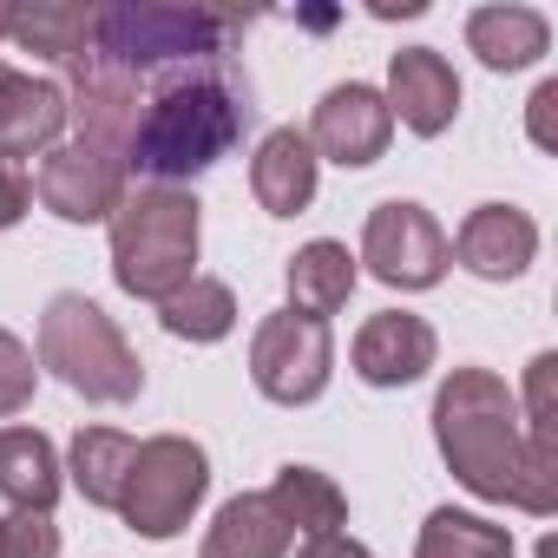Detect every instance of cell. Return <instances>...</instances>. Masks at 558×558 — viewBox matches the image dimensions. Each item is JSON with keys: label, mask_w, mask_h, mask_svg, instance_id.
Wrapping results in <instances>:
<instances>
[{"label": "cell", "mask_w": 558, "mask_h": 558, "mask_svg": "<svg viewBox=\"0 0 558 558\" xmlns=\"http://www.w3.org/2000/svg\"><path fill=\"white\" fill-rule=\"evenodd\" d=\"M296 558H375V551L362 538H349V532H329V538H303Z\"/></svg>", "instance_id": "cell-31"}, {"label": "cell", "mask_w": 558, "mask_h": 558, "mask_svg": "<svg viewBox=\"0 0 558 558\" xmlns=\"http://www.w3.org/2000/svg\"><path fill=\"white\" fill-rule=\"evenodd\" d=\"M434 440L453 480L532 519L558 512V440L519 427V395L493 368H453L434 395Z\"/></svg>", "instance_id": "cell-1"}, {"label": "cell", "mask_w": 558, "mask_h": 558, "mask_svg": "<svg viewBox=\"0 0 558 558\" xmlns=\"http://www.w3.org/2000/svg\"><path fill=\"white\" fill-rule=\"evenodd\" d=\"M40 368H53L80 401L125 408L145 388V362L125 342V329L93 303V296H53L40 316Z\"/></svg>", "instance_id": "cell-4"}, {"label": "cell", "mask_w": 558, "mask_h": 558, "mask_svg": "<svg viewBox=\"0 0 558 558\" xmlns=\"http://www.w3.org/2000/svg\"><path fill=\"white\" fill-rule=\"evenodd\" d=\"M290 545H296V532L276 519V506L263 493L223 499L204 532V558H290Z\"/></svg>", "instance_id": "cell-18"}, {"label": "cell", "mask_w": 558, "mask_h": 558, "mask_svg": "<svg viewBox=\"0 0 558 558\" xmlns=\"http://www.w3.org/2000/svg\"><path fill=\"white\" fill-rule=\"evenodd\" d=\"M466 47L480 53V66H493V73H519V66H532V60H545V47H551V27H545V14H532V8H473L466 14Z\"/></svg>", "instance_id": "cell-20"}, {"label": "cell", "mask_w": 558, "mask_h": 558, "mask_svg": "<svg viewBox=\"0 0 558 558\" xmlns=\"http://www.w3.org/2000/svg\"><path fill=\"white\" fill-rule=\"evenodd\" d=\"M362 263L375 283L388 290H434L453 250H447V230L414 204V197H388L368 210V230H362Z\"/></svg>", "instance_id": "cell-8"}, {"label": "cell", "mask_w": 558, "mask_h": 558, "mask_svg": "<svg viewBox=\"0 0 558 558\" xmlns=\"http://www.w3.org/2000/svg\"><path fill=\"white\" fill-rule=\"evenodd\" d=\"M66 132V93L34 73L0 80V158H47Z\"/></svg>", "instance_id": "cell-15"}, {"label": "cell", "mask_w": 558, "mask_h": 558, "mask_svg": "<svg viewBox=\"0 0 558 558\" xmlns=\"http://www.w3.org/2000/svg\"><path fill=\"white\" fill-rule=\"evenodd\" d=\"M336 375V342H329V323H310L296 310L283 316H263L256 336H250V381L263 401L276 408H303L329 388Z\"/></svg>", "instance_id": "cell-7"}, {"label": "cell", "mask_w": 558, "mask_h": 558, "mask_svg": "<svg viewBox=\"0 0 558 558\" xmlns=\"http://www.w3.org/2000/svg\"><path fill=\"white\" fill-rule=\"evenodd\" d=\"M263 499L276 506V519H283L296 538H329V532L349 525V499H342V486H336L329 473H316V466H283V473L269 480Z\"/></svg>", "instance_id": "cell-21"}, {"label": "cell", "mask_w": 558, "mask_h": 558, "mask_svg": "<svg viewBox=\"0 0 558 558\" xmlns=\"http://www.w3.org/2000/svg\"><path fill=\"white\" fill-rule=\"evenodd\" d=\"M316 151H310V138L296 132V125H283V132H269L263 145H256V158H250V191H256V204L269 210V217H296V210H310L316 204Z\"/></svg>", "instance_id": "cell-16"}, {"label": "cell", "mask_w": 558, "mask_h": 558, "mask_svg": "<svg viewBox=\"0 0 558 558\" xmlns=\"http://www.w3.org/2000/svg\"><path fill=\"white\" fill-rule=\"evenodd\" d=\"M34 381H40V368H34V355H27V342H21L14 329H0V421L21 414V408L34 401Z\"/></svg>", "instance_id": "cell-26"}, {"label": "cell", "mask_w": 558, "mask_h": 558, "mask_svg": "<svg viewBox=\"0 0 558 558\" xmlns=\"http://www.w3.org/2000/svg\"><path fill=\"white\" fill-rule=\"evenodd\" d=\"M250 119V86L243 73L223 60H191V66H165L151 99H138V132L125 151V171H145L151 184H191L197 171H210Z\"/></svg>", "instance_id": "cell-2"}, {"label": "cell", "mask_w": 558, "mask_h": 558, "mask_svg": "<svg viewBox=\"0 0 558 558\" xmlns=\"http://www.w3.org/2000/svg\"><path fill=\"white\" fill-rule=\"evenodd\" d=\"M414 558H512V532L493 525V519H480V512L440 506V512H427Z\"/></svg>", "instance_id": "cell-25"}, {"label": "cell", "mask_w": 558, "mask_h": 558, "mask_svg": "<svg viewBox=\"0 0 558 558\" xmlns=\"http://www.w3.org/2000/svg\"><path fill=\"white\" fill-rule=\"evenodd\" d=\"M447 250L480 276V283H512V276H525V263L538 256V223L519 204H480Z\"/></svg>", "instance_id": "cell-14"}, {"label": "cell", "mask_w": 558, "mask_h": 558, "mask_svg": "<svg viewBox=\"0 0 558 558\" xmlns=\"http://www.w3.org/2000/svg\"><path fill=\"white\" fill-rule=\"evenodd\" d=\"M158 323L178 342H223L236 329V296H230V283H217V276H191L178 296L158 303Z\"/></svg>", "instance_id": "cell-24"}, {"label": "cell", "mask_w": 558, "mask_h": 558, "mask_svg": "<svg viewBox=\"0 0 558 558\" xmlns=\"http://www.w3.org/2000/svg\"><path fill=\"white\" fill-rule=\"evenodd\" d=\"M14 47L53 60V66H73L86 47H93V8H73V0H40V8H14V27H8Z\"/></svg>", "instance_id": "cell-23"}, {"label": "cell", "mask_w": 558, "mask_h": 558, "mask_svg": "<svg viewBox=\"0 0 558 558\" xmlns=\"http://www.w3.org/2000/svg\"><path fill=\"white\" fill-rule=\"evenodd\" d=\"M355 276H362V269H355L349 243H336V236L303 243V250L290 256V310L310 316V323H329L336 310H349Z\"/></svg>", "instance_id": "cell-17"}, {"label": "cell", "mask_w": 558, "mask_h": 558, "mask_svg": "<svg viewBox=\"0 0 558 558\" xmlns=\"http://www.w3.org/2000/svg\"><path fill=\"white\" fill-rule=\"evenodd\" d=\"M434 355H440L434 329L421 316H408V310L368 316L362 336H355V349H349V362H355V375L368 388H408V381H421L434 368Z\"/></svg>", "instance_id": "cell-13"}, {"label": "cell", "mask_w": 558, "mask_h": 558, "mask_svg": "<svg viewBox=\"0 0 558 558\" xmlns=\"http://www.w3.org/2000/svg\"><path fill=\"white\" fill-rule=\"evenodd\" d=\"M388 112L408 125V132H421V138H440L453 119H460V80H453V66L434 53V47H401L395 60H388Z\"/></svg>", "instance_id": "cell-12"}, {"label": "cell", "mask_w": 558, "mask_h": 558, "mask_svg": "<svg viewBox=\"0 0 558 558\" xmlns=\"http://www.w3.org/2000/svg\"><path fill=\"white\" fill-rule=\"evenodd\" d=\"M388 138H395V112H388V99H381L375 86L349 80V86H329V93L316 99V119H310V151L336 158L342 171L375 165V158L388 151Z\"/></svg>", "instance_id": "cell-11"}, {"label": "cell", "mask_w": 558, "mask_h": 558, "mask_svg": "<svg viewBox=\"0 0 558 558\" xmlns=\"http://www.w3.org/2000/svg\"><path fill=\"white\" fill-rule=\"evenodd\" d=\"M0 499L14 512H53L60 499V453L40 427H0Z\"/></svg>", "instance_id": "cell-19"}, {"label": "cell", "mask_w": 558, "mask_h": 558, "mask_svg": "<svg viewBox=\"0 0 558 558\" xmlns=\"http://www.w3.org/2000/svg\"><path fill=\"white\" fill-rule=\"evenodd\" d=\"M236 21L217 8H158V0H119L93 8V53L125 66V73H165L191 60H223Z\"/></svg>", "instance_id": "cell-5"}, {"label": "cell", "mask_w": 558, "mask_h": 558, "mask_svg": "<svg viewBox=\"0 0 558 558\" xmlns=\"http://www.w3.org/2000/svg\"><path fill=\"white\" fill-rule=\"evenodd\" d=\"M551 112H558V80H545L538 93H532V145H558V132H551Z\"/></svg>", "instance_id": "cell-30"}, {"label": "cell", "mask_w": 558, "mask_h": 558, "mask_svg": "<svg viewBox=\"0 0 558 558\" xmlns=\"http://www.w3.org/2000/svg\"><path fill=\"white\" fill-rule=\"evenodd\" d=\"M0 558H60L53 512H14V519H0Z\"/></svg>", "instance_id": "cell-27"}, {"label": "cell", "mask_w": 558, "mask_h": 558, "mask_svg": "<svg viewBox=\"0 0 558 558\" xmlns=\"http://www.w3.org/2000/svg\"><path fill=\"white\" fill-rule=\"evenodd\" d=\"M27 204H34V184H27V171H21L14 158H0V230H14V223L27 217Z\"/></svg>", "instance_id": "cell-29"}, {"label": "cell", "mask_w": 558, "mask_h": 558, "mask_svg": "<svg viewBox=\"0 0 558 558\" xmlns=\"http://www.w3.org/2000/svg\"><path fill=\"white\" fill-rule=\"evenodd\" d=\"M0 80H8V66H0Z\"/></svg>", "instance_id": "cell-33"}, {"label": "cell", "mask_w": 558, "mask_h": 558, "mask_svg": "<svg viewBox=\"0 0 558 558\" xmlns=\"http://www.w3.org/2000/svg\"><path fill=\"white\" fill-rule=\"evenodd\" d=\"M204 493H210L204 447L184 434H158V440H138V460L119 493V519L138 538H178L191 525V512L204 506Z\"/></svg>", "instance_id": "cell-6"}, {"label": "cell", "mask_w": 558, "mask_h": 558, "mask_svg": "<svg viewBox=\"0 0 558 558\" xmlns=\"http://www.w3.org/2000/svg\"><path fill=\"white\" fill-rule=\"evenodd\" d=\"M66 119L80 125V138L86 145H99V151H132V132H138V73H125V66H112V60H99L93 47L66 66Z\"/></svg>", "instance_id": "cell-10"}, {"label": "cell", "mask_w": 558, "mask_h": 558, "mask_svg": "<svg viewBox=\"0 0 558 558\" xmlns=\"http://www.w3.org/2000/svg\"><path fill=\"white\" fill-rule=\"evenodd\" d=\"M8 27H14V8H0V40H8Z\"/></svg>", "instance_id": "cell-32"}, {"label": "cell", "mask_w": 558, "mask_h": 558, "mask_svg": "<svg viewBox=\"0 0 558 558\" xmlns=\"http://www.w3.org/2000/svg\"><path fill=\"white\" fill-rule=\"evenodd\" d=\"M132 460H138L132 434H119V427H80L73 434V486H80V499L99 506V512H119Z\"/></svg>", "instance_id": "cell-22"}, {"label": "cell", "mask_w": 558, "mask_h": 558, "mask_svg": "<svg viewBox=\"0 0 558 558\" xmlns=\"http://www.w3.org/2000/svg\"><path fill=\"white\" fill-rule=\"evenodd\" d=\"M112 223V276L138 303H165L197 276V197L178 184H132L119 197Z\"/></svg>", "instance_id": "cell-3"}, {"label": "cell", "mask_w": 558, "mask_h": 558, "mask_svg": "<svg viewBox=\"0 0 558 558\" xmlns=\"http://www.w3.org/2000/svg\"><path fill=\"white\" fill-rule=\"evenodd\" d=\"M34 191H40V204H47L53 217H66V223H106V217L119 210V197L132 191V171H125L119 151H99V145L73 138V145H53V151H47Z\"/></svg>", "instance_id": "cell-9"}, {"label": "cell", "mask_w": 558, "mask_h": 558, "mask_svg": "<svg viewBox=\"0 0 558 558\" xmlns=\"http://www.w3.org/2000/svg\"><path fill=\"white\" fill-rule=\"evenodd\" d=\"M551 368L558 355H532L525 368V434H551Z\"/></svg>", "instance_id": "cell-28"}]
</instances>
